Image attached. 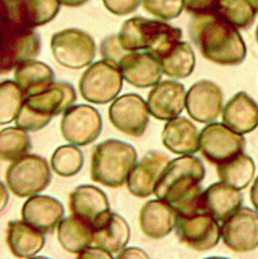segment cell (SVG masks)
<instances>
[{
  "label": "cell",
  "instance_id": "1",
  "mask_svg": "<svg viewBox=\"0 0 258 259\" xmlns=\"http://www.w3.org/2000/svg\"><path fill=\"white\" fill-rule=\"evenodd\" d=\"M189 33L202 56L220 66L244 62L247 48L238 28L216 13L193 15Z\"/></svg>",
  "mask_w": 258,
  "mask_h": 259
},
{
  "label": "cell",
  "instance_id": "2",
  "mask_svg": "<svg viewBox=\"0 0 258 259\" xmlns=\"http://www.w3.org/2000/svg\"><path fill=\"white\" fill-rule=\"evenodd\" d=\"M183 31L162 20L134 16L125 20L118 32V39L127 52L145 51L157 59L164 56L182 40Z\"/></svg>",
  "mask_w": 258,
  "mask_h": 259
},
{
  "label": "cell",
  "instance_id": "3",
  "mask_svg": "<svg viewBox=\"0 0 258 259\" xmlns=\"http://www.w3.org/2000/svg\"><path fill=\"white\" fill-rule=\"evenodd\" d=\"M77 100L76 90L67 82H55L48 89L25 97L15 125L30 132L46 127L51 120L70 108Z\"/></svg>",
  "mask_w": 258,
  "mask_h": 259
},
{
  "label": "cell",
  "instance_id": "4",
  "mask_svg": "<svg viewBox=\"0 0 258 259\" xmlns=\"http://www.w3.org/2000/svg\"><path fill=\"white\" fill-rule=\"evenodd\" d=\"M137 162V152L127 142L108 139L97 144L91 155V180L107 188H121Z\"/></svg>",
  "mask_w": 258,
  "mask_h": 259
},
{
  "label": "cell",
  "instance_id": "5",
  "mask_svg": "<svg viewBox=\"0 0 258 259\" xmlns=\"http://www.w3.org/2000/svg\"><path fill=\"white\" fill-rule=\"evenodd\" d=\"M206 176L202 160L193 154L182 155L168 162L156 188L154 196L170 205L199 190Z\"/></svg>",
  "mask_w": 258,
  "mask_h": 259
},
{
  "label": "cell",
  "instance_id": "6",
  "mask_svg": "<svg viewBox=\"0 0 258 259\" xmlns=\"http://www.w3.org/2000/svg\"><path fill=\"white\" fill-rule=\"evenodd\" d=\"M123 75L119 65L107 59L88 67L79 81L84 100L93 104H107L115 100L123 87Z\"/></svg>",
  "mask_w": 258,
  "mask_h": 259
},
{
  "label": "cell",
  "instance_id": "7",
  "mask_svg": "<svg viewBox=\"0 0 258 259\" xmlns=\"http://www.w3.org/2000/svg\"><path fill=\"white\" fill-rule=\"evenodd\" d=\"M5 182L13 195L26 198L45 191L52 182V172L46 158L27 154L11 162L5 172Z\"/></svg>",
  "mask_w": 258,
  "mask_h": 259
},
{
  "label": "cell",
  "instance_id": "8",
  "mask_svg": "<svg viewBox=\"0 0 258 259\" xmlns=\"http://www.w3.org/2000/svg\"><path fill=\"white\" fill-rule=\"evenodd\" d=\"M51 50L56 62L71 70L88 67L96 56L94 38L79 28H66L54 33Z\"/></svg>",
  "mask_w": 258,
  "mask_h": 259
},
{
  "label": "cell",
  "instance_id": "9",
  "mask_svg": "<svg viewBox=\"0 0 258 259\" xmlns=\"http://www.w3.org/2000/svg\"><path fill=\"white\" fill-rule=\"evenodd\" d=\"M243 134L224 123L211 122L200 132V151L212 164L218 165L244 152Z\"/></svg>",
  "mask_w": 258,
  "mask_h": 259
},
{
  "label": "cell",
  "instance_id": "10",
  "mask_svg": "<svg viewBox=\"0 0 258 259\" xmlns=\"http://www.w3.org/2000/svg\"><path fill=\"white\" fill-rule=\"evenodd\" d=\"M102 131V117L91 105H72L63 113L61 132L65 140L77 146L95 141Z\"/></svg>",
  "mask_w": 258,
  "mask_h": 259
},
{
  "label": "cell",
  "instance_id": "11",
  "mask_svg": "<svg viewBox=\"0 0 258 259\" xmlns=\"http://www.w3.org/2000/svg\"><path fill=\"white\" fill-rule=\"evenodd\" d=\"M176 233L183 244L202 252L211 250L218 245L221 238V226L209 213L191 217L178 216Z\"/></svg>",
  "mask_w": 258,
  "mask_h": 259
},
{
  "label": "cell",
  "instance_id": "12",
  "mask_svg": "<svg viewBox=\"0 0 258 259\" xmlns=\"http://www.w3.org/2000/svg\"><path fill=\"white\" fill-rule=\"evenodd\" d=\"M149 115L147 102L135 93L117 97L108 110L111 124L120 132L133 137L144 134L149 123Z\"/></svg>",
  "mask_w": 258,
  "mask_h": 259
},
{
  "label": "cell",
  "instance_id": "13",
  "mask_svg": "<svg viewBox=\"0 0 258 259\" xmlns=\"http://www.w3.org/2000/svg\"><path fill=\"white\" fill-rule=\"evenodd\" d=\"M221 238L233 252H250L258 247V211L240 208L222 222Z\"/></svg>",
  "mask_w": 258,
  "mask_h": 259
},
{
  "label": "cell",
  "instance_id": "14",
  "mask_svg": "<svg viewBox=\"0 0 258 259\" xmlns=\"http://www.w3.org/2000/svg\"><path fill=\"white\" fill-rule=\"evenodd\" d=\"M186 110L189 116L199 123L214 122L223 111L221 88L209 80L196 82L187 92Z\"/></svg>",
  "mask_w": 258,
  "mask_h": 259
},
{
  "label": "cell",
  "instance_id": "15",
  "mask_svg": "<svg viewBox=\"0 0 258 259\" xmlns=\"http://www.w3.org/2000/svg\"><path fill=\"white\" fill-rule=\"evenodd\" d=\"M40 51L39 35L23 26L3 35L1 50V73L5 74L27 60L34 59Z\"/></svg>",
  "mask_w": 258,
  "mask_h": 259
},
{
  "label": "cell",
  "instance_id": "16",
  "mask_svg": "<svg viewBox=\"0 0 258 259\" xmlns=\"http://www.w3.org/2000/svg\"><path fill=\"white\" fill-rule=\"evenodd\" d=\"M185 86L177 81H161L152 87L147 96L150 115L160 121L179 117L186 107Z\"/></svg>",
  "mask_w": 258,
  "mask_h": 259
},
{
  "label": "cell",
  "instance_id": "17",
  "mask_svg": "<svg viewBox=\"0 0 258 259\" xmlns=\"http://www.w3.org/2000/svg\"><path fill=\"white\" fill-rule=\"evenodd\" d=\"M169 161V157L161 152H147L129 174L126 184L130 194L138 198L154 195L155 188Z\"/></svg>",
  "mask_w": 258,
  "mask_h": 259
},
{
  "label": "cell",
  "instance_id": "18",
  "mask_svg": "<svg viewBox=\"0 0 258 259\" xmlns=\"http://www.w3.org/2000/svg\"><path fill=\"white\" fill-rule=\"evenodd\" d=\"M124 80L136 88H149L162 77L159 60L148 52H129L118 63Z\"/></svg>",
  "mask_w": 258,
  "mask_h": 259
},
{
  "label": "cell",
  "instance_id": "19",
  "mask_svg": "<svg viewBox=\"0 0 258 259\" xmlns=\"http://www.w3.org/2000/svg\"><path fill=\"white\" fill-rule=\"evenodd\" d=\"M65 209L56 198L46 195L29 197L21 209V217L44 234H52L64 219Z\"/></svg>",
  "mask_w": 258,
  "mask_h": 259
},
{
  "label": "cell",
  "instance_id": "20",
  "mask_svg": "<svg viewBox=\"0 0 258 259\" xmlns=\"http://www.w3.org/2000/svg\"><path fill=\"white\" fill-rule=\"evenodd\" d=\"M93 244L117 255L127 245L130 227L127 221L117 213L108 211L92 224Z\"/></svg>",
  "mask_w": 258,
  "mask_h": 259
},
{
  "label": "cell",
  "instance_id": "21",
  "mask_svg": "<svg viewBox=\"0 0 258 259\" xmlns=\"http://www.w3.org/2000/svg\"><path fill=\"white\" fill-rule=\"evenodd\" d=\"M178 213L166 201L161 199L146 202L139 213V226L142 233L151 239L167 236L177 225Z\"/></svg>",
  "mask_w": 258,
  "mask_h": 259
},
{
  "label": "cell",
  "instance_id": "22",
  "mask_svg": "<svg viewBox=\"0 0 258 259\" xmlns=\"http://www.w3.org/2000/svg\"><path fill=\"white\" fill-rule=\"evenodd\" d=\"M69 208L72 215L84 219L91 225L110 211L105 193L92 185L77 187L69 196Z\"/></svg>",
  "mask_w": 258,
  "mask_h": 259
},
{
  "label": "cell",
  "instance_id": "23",
  "mask_svg": "<svg viewBox=\"0 0 258 259\" xmlns=\"http://www.w3.org/2000/svg\"><path fill=\"white\" fill-rule=\"evenodd\" d=\"M163 146L180 155L195 154L200 150V132L186 117H177L165 123L161 132Z\"/></svg>",
  "mask_w": 258,
  "mask_h": 259
},
{
  "label": "cell",
  "instance_id": "24",
  "mask_svg": "<svg viewBox=\"0 0 258 259\" xmlns=\"http://www.w3.org/2000/svg\"><path fill=\"white\" fill-rule=\"evenodd\" d=\"M45 234L22 220H13L7 224L6 244L10 252L19 258L35 256L44 248Z\"/></svg>",
  "mask_w": 258,
  "mask_h": 259
},
{
  "label": "cell",
  "instance_id": "25",
  "mask_svg": "<svg viewBox=\"0 0 258 259\" xmlns=\"http://www.w3.org/2000/svg\"><path fill=\"white\" fill-rule=\"evenodd\" d=\"M222 121L240 134H247L258 127V104L245 92L236 93L222 111Z\"/></svg>",
  "mask_w": 258,
  "mask_h": 259
},
{
  "label": "cell",
  "instance_id": "26",
  "mask_svg": "<svg viewBox=\"0 0 258 259\" xmlns=\"http://www.w3.org/2000/svg\"><path fill=\"white\" fill-rule=\"evenodd\" d=\"M204 202L207 213L224 222L241 208L243 196L240 190L220 181L204 191Z\"/></svg>",
  "mask_w": 258,
  "mask_h": 259
},
{
  "label": "cell",
  "instance_id": "27",
  "mask_svg": "<svg viewBox=\"0 0 258 259\" xmlns=\"http://www.w3.org/2000/svg\"><path fill=\"white\" fill-rule=\"evenodd\" d=\"M57 236L62 248L76 256L93 244L92 225L72 214L60 222Z\"/></svg>",
  "mask_w": 258,
  "mask_h": 259
},
{
  "label": "cell",
  "instance_id": "28",
  "mask_svg": "<svg viewBox=\"0 0 258 259\" xmlns=\"http://www.w3.org/2000/svg\"><path fill=\"white\" fill-rule=\"evenodd\" d=\"M14 81L27 97L48 89L55 83V74L49 65L32 59L14 68Z\"/></svg>",
  "mask_w": 258,
  "mask_h": 259
},
{
  "label": "cell",
  "instance_id": "29",
  "mask_svg": "<svg viewBox=\"0 0 258 259\" xmlns=\"http://www.w3.org/2000/svg\"><path fill=\"white\" fill-rule=\"evenodd\" d=\"M61 5L59 0H16V21L27 28L45 25L58 15Z\"/></svg>",
  "mask_w": 258,
  "mask_h": 259
},
{
  "label": "cell",
  "instance_id": "30",
  "mask_svg": "<svg viewBox=\"0 0 258 259\" xmlns=\"http://www.w3.org/2000/svg\"><path fill=\"white\" fill-rule=\"evenodd\" d=\"M164 75L174 79H185L192 75L196 56L188 41H179L164 56L158 59Z\"/></svg>",
  "mask_w": 258,
  "mask_h": 259
},
{
  "label": "cell",
  "instance_id": "31",
  "mask_svg": "<svg viewBox=\"0 0 258 259\" xmlns=\"http://www.w3.org/2000/svg\"><path fill=\"white\" fill-rule=\"evenodd\" d=\"M216 166L220 181L240 191L249 186L254 179V160L244 152Z\"/></svg>",
  "mask_w": 258,
  "mask_h": 259
},
{
  "label": "cell",
  "instance_id": "32",
  "mask_svg": "<svg viewBox=\"0 0 258 259\" xmlns=\"http://www.w3.org/2000/svg\"><path fill=\"white\" fill-rule=\"evenodd\" d=\"M214 13L238 29H248L257 12L249 0H218Z\"/></svg>",
  "mask_w": 258,
  "mask_h": 259
},
{
  "label": "cell",
  "instance_id": "33",
  "mask_svg": "<svg viewBox=\"0 0 258 259\" xmlns=\"http://www.w3.org/2000/svg\"><path fill=\"white\" fill-rule=\"evenodd\" d=\"M31 141L26 130L18 126L3 128L0 132V157L3 161H14L29 153Z\"/></svg>",
  "mask_w": 258,
  "mask_h": 259
},
{
  "label": "cell",
  "instance_id": "34",
  "mask_svg": "<svg viewBox=\"0 0 258 259\" xmlns=\"http://www.w3.org/2000/svg\"><path fill=\"white\" fill-rule=\"evenodd\" d=\"M25 100V94L15 81L4 80L0 84V124L15 121Z\"/></svg>",
  "mask_w": 258,
  "mask_h": 259
},
{
  "label": "cell",
  "instance_id": "35",
  "mask_svg": "<svg viewBox=\"0 0 258 259\" xmlns=\"http://www.w3.org/2000/svg\"><path fill=\"white\" fill-rule=\"evenodd\" d=\"M84 164V154L75 144L59 146L51 157L53 170L60 177L70 178L82 169Z\"/></svg>",
  "mask_w": 258,
  "mask_h": 259
},
{
  "label": "cell",
  "instance_id": "36",
  "mask_svg": "<svg viewBox=\"0 0 258 259\" xmlns=\"http://www.w3.org/2000/svg\"><path fill=\"white\" fill-rule=\"evenodd\" d=\"M143 9L161 20H171L181 15L185 8L184 0H141Z\"/></svg>",
  "mask_w": 258,
  "mask_h": 259
},
{
  "label": "cell",
  "instance_id": "37",
  "mask_svg": "<svg viewBox=\"0 0 258 259\" xmlns=\"http://www.w3.org/2000/svg\"><path fill=\"white\" fill-rule=\"evenodd\" d=\"M100 53L103 59H107L118 64L120 60L129 52L125 51L120 45L118 34H112L107 36L101 42Z\"/></svg>",
  "mask_w": 258,
  "mask_h": 259
},
{
  "label": "cell",
  "instance_id": "38",
  "mask_svg": "<svg viewBox=\"0 0 258 259\" xmlns=\"http://www.w3.org/2000/svg\"><path fill=\"white\" fill-rule=\"evenodd\" d=\"M104 7L112 14L117 16H124L134 12L140 0H102Z\"/></svg>",
  "mask_w": 258,
  "mask_h": 259
},
{
  "label": "cell",
  "instance_id": "39",
  "mask_svg": "<svg viewBox=\"0 0 258 259\" xmlns=\"http://www.w3.org/2000/svg\"><path fill=\"white\" fill-rule=\"evenodd\" d=\"M185 10L193 15L215 12L218 0H184Z\"/></svg>",
  "mask_w": 258,
  "mask_h": 259
},
{
  "label": "cell",
  "instance_id": "40",
  "mask_svg": "<svg viewBox=\"0 0 258 259\" xmlns=\"http://www.w3.org/2000/svg\"><path fill=\"white\" fill-rule=\"evenodd\" d=\"M113 255L102 247L97 245L89 246L77 255V258H112Z\"/></svg>",
  "mask_w": 258,
  "mask_h": 259
},
{
  "label": "cell",
  "instance_id": "41",
  "mask_svg": "<svg viewBox=\"0 0 258 259\" xmlns=\"http://www.w3.org/2000/svg\"><path fill=\"white\" fill-rule=\"evenodd\" d=\"M117 258H148V254L137 247L124 248L121 252L116 255Z\"/></svg>",
  "mask_w": 258,
  "mask_h": 259
},
{
  "label": "cell",
  "instance_id": "42",
  "mask_svg": "<svg viewBox=\"0 0 258 259\" xmlns=\"http://www.w3.org/2000/svg\"><path fill=\"white\" fill-rule=\"evenodd\" d=\"M250 200L254 209L258 211V176L254 180V183L250 190Z\"/></svg>",
  "mask_w": 258,
  "mask_h": 259
},
{
  "label": "cell",
  "instance_id": "43",
  "mask_svg": "<svg viewBox=\"0 0 258 259\" xmlns=\"http://www.w3.org/2000/svg\"><path fill=\"white\" fill-rule=\"evenodd\" d=\"M62 5L68 7H79L87 3L89 0H59Z\"/></svg>",
  "mask_w": 258,
  "mask_h": 259
},
{
  "label": "cell",
  "instance_id": "44",
  "mask_svg": "<svg viewBox=\"0 0 258 259\" xmlns=\"http://www.w3.org/2000/svg\"><path fill=\"white\" fill-rule=\"evenodd\" d=\"M1 188H2V199H1V209H3L5 207V204L8 201V194L6 193V189L4 187L3 184H1Z\"/></svg>",
  "mask_w": 258,
  "mask_h": 259
},
{
  "label": "cell",
  "instance_id": "45",
  "mask_svg": "<svg viewBox=\"0 0 258 259\" xmlns=\"http://www.w3.org/2000/svg\"><path fill=\"white\" fill-rule=\"evenodd\" d=\"M251 2V4L253 5V7L255 8L256 12L258 13V0H249Z\"/></svg>",
  "mask_w": 258,
  "mask_h": 259
},
{
  "label": "cell",
  "instance_id": "46",
  "mask_svg": "<svg viewBox=\"0 0 258 259\" xmlns=\"http://www.w3.org/2000/svg\"><path fill=\"white\" fill-rule=\"evenodd\" d=\"M255 37H256V41H257L258 44V25L257 27H256V31H255Z\"/></svg>",
  "mask_w": 258,
  "mask_h": 259
}]
</instances>
